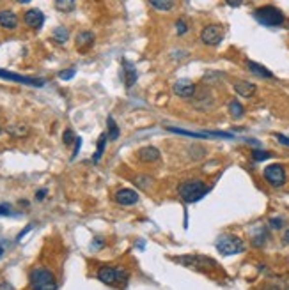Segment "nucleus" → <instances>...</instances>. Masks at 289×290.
I'll list each match as a JSON object with an SVG mask.
<instances>
[{"label": "nucleus", "instance_id": "nucleus-42", "mask_svg": "<svg viewBox=\"0 0 289 290\" xmlns=\"http://www.w3.org/2000/svg\"><path fill=\"white\" fill-rule=\"evenodd\" d=\"M0 135H2V128H0Z\"/></svg>", "mask_w": 289, "mask_h": 290}, {"label": "nucleus", "instance_id": "nucleus-23", "mask_svg": "<svg viewBox=\"0 0 289 290\" xmlns=\"http://www.w3.org/2000/svg\"><path fill=\"white\" fill-rule=\"evenodd\" d=\"M52 37H54L59 44H64L67 41V37H69V30H67L66 27H57L54 30V34H52Z\"/></svg>", "mask_w": 289, "mask_h": 290}, {"label": "nucleus", "instance_id": "nucleus-7", "mask_svg": "<svg viewBox=\"0 0 289 290\" xmlns=\"http://www.w3.org/2000/svg\"><path fill=\"white\" fill-rule=\"evenodd\" d=\"M224 39V29L220 25H206L200 30V41L206 46H217Z\"/></svg>", "mask_w": 289, "mask_h": 290}, {"label": "nucleus", "instance_id": "nucleus-11", "mask_svg": "<svg viewBox=\"0 0 289 290\" xmlns=\"http://www.w3.org/2000/svg\"><path fill=\"white\" fill-rule=\"evenodd\" d=\"M23 22H25V25L31 27V29H41L43 27V23H45V14H43V11L41 9H29L27 13H25V16H23Z\"/></svg>", "mask_w": 289, "mask_h": 290}, {"label": "nucleus", "instance_id": "nucleus-30", "mask_svg": "<svg viewBox=\"0 0 289 290\" xmlns=\"http://www.w3.org/2000/svg\"><path fill=\"white\" fill-rule=\"evenodd\" d=\"M0 216H14L13 207L9 203H0Z\"/></svg>", "mask_w": 289, "mask_h": 290}, {"label": "nucleus", "instance_id": "nucleus-8", "mask_svg": "<svg viewBox=\"0 0 289 290\" xmlns=\"http://www.w3.org/2000/svg\"><path fill=\"white\" fill-rule=\"evenodd\" d=\"M0 78L11 80V82H16V84H22V85H31V87H43V85H45V80L43 78L22 76V75H16V73H11V71H5V69H0Z\"/></svg>", "mask_w": 289, "mask_h": 290}, {"label": "nucleus", "instance_id": "nucleus-41", "mask_svg": "<svg viewBox=\"0 0 289 290\" xmlns=\"http://www.w3.org/2000/svg\"><path fill=\"white\" fill-rule=\"evenodd\" d=\"M2 255H4V250H2V248H0V257H2Z\"/></svg>", "mask_w": 289, "mask_h": 290}, {"label": "nucleus", "instance_id": "nucleus-38", "mask_svg": "<svg viewBox=\"0 0 289 290\" xmlns=\"http://www.w3.org/2000/svg\"><path fill=\"white\" fill-rule=\"evenodd\" d=\"M31 229H32V227H27V229L23 230V232H20V233H18V241H22V239H23V235H25V233H27Z\"/></svg>", "mask_w": 289, "mask_h": 290}, {"label": "nucleus", "instance_id": "nucleus-4", "mask_svg": "<svg viewBox=\"0 0 289 290\" xmlns=\"http://www.w3.org/2000/svg\"><path fill=\"white\" fill-rule=\"evenodd\" d=\"M32 290H57V280L54 273L45 267H36L31 273Z\"/></svg>", "mask_w": 289, "mask_h": 290}, {"label": "nucleus", "instance_id": "nucleus-18", "mask_svg": "<svg viewBox=\"0 0 289 290\" xmlns=\"http://www.w3.org/2000/svg\"><path fill=\"white\" fill-rule=\"evenodd\" d=\"M94 44V34L89 30H84L76 35V48L78 50H87Z\"/></svg>", "mask_w": 289, "mask_h": 290}, {"label": "nucleus", "instance_id": "nucleus-28", "mask_svg": "<svg viewBox=\"0 0 289 290\" xmlns=\"http://www.w3.org/2000/svg\"><path fill=\"white\" fill-rule=\"evenodd\" d=\"M76 138H78V137H75V133H73L71 129H66V131H64V135H63L64 145H71L73 142H76Z\"/></svg>", "mask_w": 289, "mask_h": 290}, {"label": "nucleus", "instance_id": "nucleus-5", "mask_svg": "<svg viewBox=\"0 0 289 290\" xmlns=\"http://www.w3.org/2000/svg\"><path fill=\"white\" fill-rule=\"evenodd\" d=\"M174 260L178 264L185 265V267L197 269V271H208V269L217 267V262L204 255H181V257H176Z\"/></svg>", "mask_w": 289, "mask_h": 290}, {"label": "nucleus", "instance_id": "nucleus-16", "mask_svg": "<svg viewBox=\"0 0 289 290\" xmlns=\"http://www.w3.org/2000/svg\"><path fill=\"white\" fill-rule=\"evenodd\" d=\"M247 67H249L250 73H254L256 76H259V78H275L273 76V73H271L270 69H266L264 66H261V64H257V62H254V60H247Z\"/></svg>", "mask_w": 289, "mask_h": 290}, {"label": "nucleus", "instance_id": "nucleus-12", "mask_svg": "<svg viewBox=\"0 0 289 290\" xmlns=\"http://www.w3.org/2000/svg\"><path fill=\"white\" fill-rule=\"evenodd\" d=\"M117 274H119V267L101 265L98 269V280L105 285H117Z\"/></svg>", "mask_w": 289, "mask_h": 290}, {"label": "nucleus", "instance_id": "nucleus-13", "mask_svg": "<svg viewBox=\"0 0 289 290\" xmlns=\"http://www.w3.org/2000/svg\"><path fill=\"white\" fill-rule=\"evenodd\" d=\"M0 27L5 30H14L18 27V16L11 9H2L0 11Z\"/></svg>", "mask_w": 289, "mask_h": 290}, {"label": "nucleus", "instance_id": "nucleus-27", "mask_svg": "<svg viewBox=\"0 0 289 290\" xmlns=\"http://www.w3.org/2000/svg\"><path fill=\"white\" fill-rule=\"evenodd\" d=\"M252 158H254V161H264V159L271 158V154L266 152V150L254 149V150H252Z\"/></svg>", "mask_w": 289, "mask_h": 290}, {"label": "nucleus", "instance_id": "nucleus-36", "mask_svg": "<svg viewBox=\"0 0 289 290\" xmlns=\"http://www.w3.org/2000/svg\"><path fill=\"white\" fill-rule=\"evenodd\" d=\"M46 193H48V189H45V188L39 189V191H37V193H36V198H37V200H45Z\"/></svg>", "mask_w": 289, "mask_h": 290}, {"label": "nucleus", "instance_id": "nucleus-15", "mask_svg": "<svg viewBox=\"0 0 289 290\" xmlns=\"http://www.w3.org/2000/svg\"><path fill=\"white\" fill-rule=\"evenodd\" d=\"M160 150L153 147V145H147V147H142V149L138 150V159L144 163H155L160 159Z\"/></svg>", "mask_w": 289, "mask_h": 290}, {"label": "nucleus", "instance_id": "nucleus-20", "mask_svg": "<svg viewBox=\"0 0 289 290\" xmlns=\"http://www.w3.org/2000/svg\"><path fill=\"white\" fill-rule=\"evenodd\" d=\"M107 140H108V135L107 133H101L98 138V147H96V154H94V163H98L101 159L103 152H105V147H107Z\"/></svg>", "mask_w": 289, "mask_h": 290}, {"label": "nucleus", "instance_id": "nucleus-35", "mask_svg": "<svg viewBox=\"0 0 289 290\" xmlns=\"http://www.w3.org/2000/svg\"><path fill=\"white\" fill-rule=\"evenodd\" d=\"M80 145H82V138L78 137L76 138V142H75V152H73V156H71L73 159L76 158V154H78V150H80Z\"/></svg>", "mask_w": 289, "mask_h": 290}, {"label": "nucleus", "instance_id": "nucleus-6", "mask_svg": "<svg viewBox=\"0 0 289 290\" xmlns=\"http://www.w3.org/2000/svg\"><path fill=\"white\" fill-rule=\"evenodd\" d=\"M262 177H264V180H266L271 188H282L286 184V180H288L286 168L282 165H279V163H273V165L264 168Z\"/></svg>", "mask_w": 289, "mask_h": 290}, {"label": "nucleus", "instance_id": "nucleus-24", "mask_svg": "<svg viewBox=\"0 0 289 290\" xmlns=\"http://www.w3.org/2000/svg\"><path fill=\"white\" fill-rule=\"evenodd\" d=\"M75 7L76 2H73V0H57L55 2V9L63 11V13H71V11H75Z\"/></svg>", "mask_w": 289, "mask_h": 290}, {"label": "nucleus", "instance_id": "nucleus-9", "mask_svg": "<svg viewBox=\"0 0 289 290\" xmlns=\"http://www.w3.org/2000/svg\"><path fill=\"white\" fill-rule=\"evenodd\" d=\"M195 90H197V87L192 84L190 80H178V82L172 85V92L176 94V96L183 97V99L192 97L195 94Z\"/></svg>", "mask_w": 289, "mask_h": 290}, {"label": "nucleus", "instance_id": "nucleus-26", "mask_svg": "<svg viewBox=\"0 0 289 290\" xmlns=\"http://www.w3.org/2000/svg\"><path fill=\"white\" fill-rule=\"evenodd\" d=\"M133 182L138 186V188H142V189H147L149 186H151V177H147V175H138L133 179Z\"/></svg>", "mask_w": 289, "mask_h": 290}, {"label": "nucleus", "instance_id": "nucleus-25", "mask_svg": "<svg viewBox=\"0 0 289 290\" xmlns=\"http://www.w3.org/2000/svg\"><path fill=\"white\" fill-rule=\"evenodd\" d=\"M151 7H155L156 11H170L174 7L172 0H151Z\"/></svg>", "mask_w": 289, "mask_h": 290}, {"label": "nucleus", "instance_id": "nucleus-3", "mask_svg": "<svg viewBox=\"0 0 289 290\" xmlns=\"http://www.w3.org/2000/svg\"><path fill=\"white\" fill-rule=\"evenodd\" d=\"M254 18L264 27H280L286 22L284 13L275 5H262L254 11Z\"/></svg>", "mask_w": 289, "mask_h": 290}, {"label": "nucleus", "instance_id": "nucleus-1", "mask_svg": "<svg viewBox=\"0 0 289 290\" xmlns=\"http://www.w3.org/2000/svg\"><path fill=\"white\" fill-rule=\"evenodd\" d=\"M208 191H209V188L200 179L185 180V182H181L178 188L179 197H181L183 202H187V203L199 202L200 198H204L206 195H208Z\"/></svg>", "mask_w": 289, "mask_h": 290}, {"label": "nucleus", "instance_id": "nucleus-22", "mask_svg": "<svg viewBox=\"0 0 289 290\" xmlns=\"http://www.w3.org/2000/svg\"><path fill=\"white\" fill-rule=\"evenodd\" d=\"M107 126H108V133H107L108 138H110L112 142H116L117 138H119L121 131H119V128H117V124H116V120H114V117H108Z\"/></svg>", "mask_w": 289, "mask_h": 290}, {"label": "nucleus", "instance_id": "nucleus-21", "mask_svg": "<svg viewBox=\"0 0 289 290\" xmlns=\"http://www.w3.org/2000/svg\"><path fill=\"white\" fill-rule=\"evenodd\" d=\"M7 133L9 135H13L14 138H22V137H25L29 133V128L27 126H23V124H13V126H9L7 128Z\"/></svg>", "mask_w": 289, "mask_h": 290}, {"label": "nucleus", "instance_id": "nucleus-39", "mask_svg": "<svg viewBox=\"0 0 289 290\" xmlns=\"http://www.w3.org/2000/svg\"><path fill=\"white\" fill-rule=\"evenodd\" d=\"M227 4L231 5V7H240V5H241V2H227Z\"/></svg>", "mask_w": 289, "mask_h": 290}, {"label": "nucleus", "instance_id": "nucleus-2", "mask_svg": "<svg viewBox=\"0 0 289 290\" xmlns=\"http://www.w3.org/2000/svg\"><path fill=\"white\" fill-rule=\"evenodd\" d=\"M215 248L220 255L224 257H232L238 255V253H243L245 251V242L241 237L238 235H232V233H224L217 239L215 242Z\"/></svg>", "mask_w": 289, "mask_h": 290}, {"label": "nucleus", "instance_id": "nucleus-29", "mask_svg": "<svg viewBox=\"0 0 289 290\" xmlns=\"http://www.w3.org/2000/svg\"><path fill=\"white\" fill-rule=\"evenodd\" d=\"M266 232H264V230H261V232L257 233V235H256V237L252 239V242H254V246H262V244H264V242H266Z\"/></svg>", "mask_w": 289, "mask_h": 290}, {"label": "nucleus", "instance_id": "nucleus-40", "mask_svg": "<svg viewBox=\"0 0 289 290\" xmlns=\"http://www.w3.org/2000/svg\"><path fill=\"white\" fill-rule=\"evenodd\" d=\"M284 242H288V244H289V230L284 233Z\"/></svg>", "mask_w": 289, "mask_h": 290}, {"label": "nucleus", "instance_id": "nucleus-31", "mask_svg": "<svg viewBox=\"0 0 289 290\" xmlns=\"http://www.w3.org/2000/svg\"><path fill=\"white\" fill-rule=\"evenodd\" d=\"M75 75H76L75 69H64V71H61V73H59V78H61V80H71Z\"/></svg>", "mask_w": 289, "mask_h": 290}, {"label": "nucleus", "instance_id": "nucleus-33", "mask_svg": "<svg viewBox=\"0 0 289 290\" xmlns=\"http://www.w3.org/2000/svg\"><path fill=\"white\" fill-rule=\"evenodd\" d=\"M270 227L271 229H282V227H284V220H282V218H271Z\"/></svg>", "mask_w": 289, "mask_h": 290}, {"label": "nucleus", "instance_id": "nucleus-19", "mask_svg": "<svg viewBox=\"0 0 289 290\" xmlns=\"http://www.w3.org/2000/svg\"><path fill=\"white\" fill-rule=\"evenodd\" d=\"M229 114H231L232 119H241V117L245 115L243 105H241L238 99H232V101L229 103Z\"/></svg>", "mask_w": 289, "mask_h": 290}, {"label": "nucleus", "instance_id": "nucleus-32", "mask_svg": "<svg viewBox=\"0 0 289 290\" xmlns=\"http://www.w3.org/2000/svg\"><path fill=\"white\" fill-rule=\"evenodd\" d=\"M176 30H178L179 35L187 34V32H188V25L183 22V20H179V22H176Z\"/></svg>", "mask_w": 289, "mask_h": 290}, {"label": "nucleus", "instance_id": "nucleus-10", "mask_svg": "<svg viewBox=\"0 0 289 290\" xmlns=\"http://www.w3.org/2000/svg\"><path fill=\"white\" fill-rule=\"evenodd\" d=\"M114 200L119 205H133V203L138 202V193L135 189H129V188L117 189L116 195H114Z\"/></svg>", "mask_w": 289, "mask_h": 290}, {"label": "nucleus", "instance_id": "nucleus-34", "mask_svg": "<svg viewBox=\"0 0 289 290\" xmlns=\"http://www.w3.org/2000/svg\"><path fill=\"white\" fill-rule=\"evenodd\" d=\"M275 138L279 140V144L289 147V137H286V135H280V133H275Z\"/></svg>", "mask_w": 289, "mask_h": 290}, {"label": "nucleus", "instance_id": "nucleus-14", "mask_svg": "<svg viewBox=\"0 0 289 290\" xmlns=\"http://www.w3.org/2000/svg\"><path fill=\"white\" fill-rule=\"evenodd\" d=\"M234 90H236V94L241 97H252L254 94H256V90H257V87H256V84L247 82V80H236Z\"/></svg>", "mask_w": 289, "mask_h": 290}, {"label": "nucleus", "instance_id": "nucleus-17", "mask_svg": "<svg viewBox=\"0 0 289 290\" xmlns=\"http://www.w3.org/2000/svg\"><path fill=\"white\" fill-rule=\"evenodd\" d=\"M123 75H125V84L128 88L137 82V69L128 60H123Z\"/></svg>", "mask_w": 289, "mask_h": 290}, {"label": "nucleus", "instance_id": "nucleus-37", "mask_svg": "<svg viewBox=\"0 0 289 290\" xmlns=\"http://www.w3.org/2000/svg\"><path fill=\"white\" fill-rule=\"evenodd\" d=\"M0 290H14V289H13V285H11V283L2 282V283H0Z\"/></svg>", "mask_w": 289, "mask_h": 290}]
</instances>
